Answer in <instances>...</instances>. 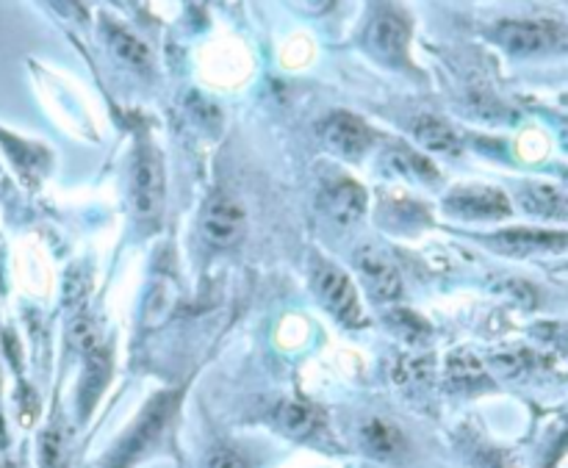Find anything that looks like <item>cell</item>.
<instances>
[{
  "label": "cell",
  "mask_w": 568,
  "mask_h": 468,
  "mask_svg": "<svg viewBox=\"0 0 568 468\" xmlns=\"http://www.w3.org/2000/svg\"><path fill=\"white\" fill-rule=\"evenodd\" d=\"M130 205L136 220L156 222L164 205V164L152 141L141 139L130 161Z\"/></svg>",
  "instance_id": "cell-1"
},
{
  "label": "cell",
  "mask_w": 568,
  "mask_h": 468,
  "mask_svg": "<svg viewBox=\"0 0 568 468\" xmlns=\"http://www.w3.org/2000/svg\"><path fill=\"white\" fill-rule=\"evenodd\" d=\"M491 40L507 53L516 56H533V53L555 51L566 45L568 34L557 20L529 18V20H502L491 29Z\"/></svg>",
  "instance_id": "cell-2"
},
{
  "label": "cell",
  "mask_w": 568,
  "mask_h": 468,
  "mask_svg": "<svg viewBox=\"0 0 568 468\" xmlns=\"http://www.w3.org/2000/svg\"><path fill=\"white\" fill-rule=\"evenodd\" d=\"M366 47L375 59L383 64L400 67L408 62V47H411V20L397 9H377L369 20L364 34Z\"/></svg>",
  "instance_id": "cell-3"
},
{
  "label": "cell",
  "mask_w": 568,
  "mask_h": 468,
  "mask_svg": "<svg viewBox=\"0 0 568 468\" xmlns=\"http://www.w3.org/2000/svg\"><path fill=\"white\" fill-rule=\"evenodd\" d=\"M314 286L316 291H319L325 308L330 310L338 322L347 325V328H360V325L366 322V313H364V305H360L358 291H355L353 280H349L338 266L333 264L316 266Z\"/></svg>",
  "instance_id": "cell-4"
},
{
  "label": "cell",
  "mask_w": 568,
  "mask_h": 468,
  "mask_svg": "<svg viewBox=\"0 0 568 468\" xmlns=\"http://www.w3.org/2000/svg\"><path fill=\"white\" fill-rule=\"evenodd\" d=\"M175 405H178L175 396H158V400L147 407L145 416L136 422V427L130 429V435H125L123 444L117 446L112 468H125L128 462H134L136 457L145 455V451L164 435L169 418L175 416Z\"/></svg>",
  "instance_id": "cell-5"
},
{
  "label": "cell",
  "mask_w": 568,
  "mask_h": 468,
  "mask_svg": "<svg viewBox=\"0 0 568 468\" xmlns=\"http://www.w3.org/2000/svg\"><path fill=\"white\" fill-rule=\"evenodd\" d=\"M322 139L330 147L333 152L344 156V159H360L375 145V130L358 117V114L349 111H333L330 117L322 123L319 128Z\"/></svg>",
  "instance_id": "cell-6"
},
{
  "label": "cell",
  "mask_w": 568,
  "mask_h": 468,
  "mask_svg": "<svg viewBox=\"0 0 568 468\" xmlns=\"http://www.w3.org/2000/svg\"><path fill=\"white\" fill-rule=\"evenodd\" d=\"M248 231L244 209L231 198H214L203 211V236L211 247L231 249L236 247Z\"/></svg>",
  "instance_id": "cell-7"
},
{
  "label": "cell",
  "mask_w": 568,
  "mask_h": 468,
  "mask_svg": "<svg viewBox=\"0 0 568 468\" xmlns=\"http://www.w3.org/2000/svg\"><path fill=\"white\" fill-rule=\"evenodd\" d=\"M444 209L446 214L461 220H502L511 216V200L499 189L463 187L444 200Z\"/></svg>",
  "instance_id": "cell-8"
},
{
  "label": "cell",
  "mask_w": 568,
  "mask_h": 468,
  "mask_svg": "<svg viewBox=\"0 0 568 468\" xmlns=\"http://www.w3.org/2000/svg\"><path fill=\"white\" fill-rule=\"evenodd\" d=\"M485 242L505 255H535L560 253L568 249L566 231H540V227H507V231L485 236Z\"/></svg>",
  "instance_id": "cell-9"
},
{
  "label": "cell",
  "mask_w": 568,
  "mask_h": 468,
  "mask_svg": "<svg viewBox=\"0 0 568 468\" xmlns=\"http://www.w3.org/2000/svg\"><path fill=\"white\" fill-rule=\"evenodd\" d=\"M355 260H358V272L366 280V286H369L371 297L380 299V302H395V299H400L402 277L389 258H383L375 249H358Z\"/></svg>",
  "instance_id": "cell-10"
},
{
  "label": "cell",
  "mask_w": 568,
  "mask_h": 468,
  "mask_svg": "<svg viewBox=\"0 0 568 468\" xmlns=\"http://www.w3.org/2000/svg\"><path fill=\"white\" fill-rule=\"evenodd\" d=\"M322 209L338 225H353L366 211V192L349 178H336L322 192Z\"/></svg>",
  "instance_id": "cell-11"
},
{
  "label": "cell",
  "mask_w": 568,
  "mask_h": 468,
  "mask_svg": "<svg viewBox=\"0 0 568 468\" xmlns=\"http://www.w3.org/2000/svg\"><path fill=\"white\" fill-rule=\"evenodd\" d=\"M518 203L527 214L540 220H568V192L551 183H527L518 194Z\"/></svg>",
  "instance_id": "cell-12"
},
{
  "label": "cell",
  "mask_w": 568,
  "mask_h": 468,
  "mask_svg": "<svg viewBox=\"0 0 568 468\" xmlns=\"http://www.w3.org/2000/svg\"><path fill=\"white\" fill-rule=\"evenodd\" d=\"M413 136H417V141L424 150L441 152V156H457V152L463 150V141L461 136L455 134V128H452L450 123H444V119L433 117V114L417 117V123H413Z\"/></svg>",
  "instance_id": "cell-13"
},
{
  "label": "cell",
  "mask_w": 568,
  "mask_h": 468,
  "mask_svg": "<svg viewBox=\"0 0 568 468\" xmlns=\"http://www.w3.org/2000/svg\"><path fill=\"white\" fill-rule=\"evenodd\" d=\"M275 422L277 427L286 435H292V438H311V435H316L322 429L325 416H322L319 407L308 405V402L292 400L283 402V405L277 407Z\"/></svg>",
  "instance_id": "cell-14"
},
{
  "label": "cell",
  "mask_w": 568,
  "mask_h": 468,
  "mask_svg": "<svg viewBox=\"0 0 568 468\" xmlns=\"http://www.w3.org/2000/svg\"><path fill=\"white\" fill-rule=\"evenodd\" d=\"M383 164L389 172H397L402 178H411V181L419 183H435L439 181V170L430 159H424L422 152L411 150L406 145H395L386 150Z\"/></svg>",
  "instance_id": "cell-15"
},
{
  "label": "cell",
  "mask_w": 568,
  "mask_h": 468,
  "mask_svg": "<svg viewBox=\"0 0 568 468\" xmlns=\"http://www.w3.org/2000/svg\"><path fill=\"white\" fill-rule=\"evenodd\" d=\"M360 440H364L366 451L380 460H395L406 451V435L395 427V424L383 422V418H371L360 427Z\"/></svg>",
  "instance_id": "cell-16"
},
{
  "label": "cell",
  "mask_w": 568,
  "mask_h": 468,
  "mask_svg": "<svg viewBox=\"0 0 568 468\" xmlns=\"http://www.w3.org/2000/svg\"><path fill=\"white\" fill-rule=\"evenodd\" d=\"M103 31H106L108 45H112L114 56H117L119 62H125L128 67H134V70H141V73L150 70L152 53H150V47L139 40V36L130 34L128 29H123V25H117V23H103Z\"/></svg>",
  "instance_id": "cell-17"
},
{
  "label": "cell",
  "mask_w": 568,
  "mask_h": 468,
  "mask_svg": "<svg viewBox=\"0 0 568 468\" xmlns=\"http://www.w3.org/2000/svg\"><path fill=\"white\" fill-rule=\"evenodd\" d=\"M446 372H450V380L461 389H474V385L485 383L483 363L466 350H457L450 355V363H446Z\"/></svg>",
  "instance_id": "cell-18"
},
{
  "label": "cell",
  "mask_w": 568,
  "mask_h": 468,
  "mask_svg": "<svg viewBox=\"0 0 568 468\" xmlns=\"http://www.w3.org/2000/svg\"><path fill=\"white\" fill-rule=\"evenodd\" d=\"M389 322L395 325L397 333H402L406 339H411V341H419L422 336H428V325H424L417 313H411V310H406V308L391 310Z\"/></svg>",
  "instance_id": "cell-19"
},
{
  "label": "cell",
  "mask_w": 568,
  "mask_h": 468,
  "mask_svg": "<svg viewBox=\"0 0 568 468\" xmlns=\"http://www.w3.org/2000/svg\"><path fill=\"white\" fill-rule=\"evenodd\" d=\"M40 462L42 468H67L64 466V444L59 433H45L40 444Z\"/></svg>",
  "instance_id": "cell-20"
},
{
  "label": "cell",
  "mask_w": 568,
  "mask_h": 468,
  "mask_svg": "<svg viewBox=\"0 0 568 468\" xmlns=\"http://www.w3.org/2000/svg\"><path fill=\"white\" fill-rule=\"evenodd\" d=\"M535 336H538L544 344H549L551 350L566 352L568 355V325H538Z\"/></svg>",
  "instance_id": "cell-21"
},
{
  "label": "cell",
  "mask_w": 568,
  "mask_h": 468,
  "mask_svg": "<svg viewBox=\"0 0 568 468\" xmlns=\"http://www.w3.org/2000/svg\"><path fill=\"white\" fill-rule=\"evenodd\" d=\"M209 468H248L244 457L231 446H220L209 455Z\"/></svg>",
  "instance_id": "cell-22"
},
{
  "label": "cell",
  "mask_w": 568,
  "mask_h": 468,
  "mask_svg": "<svg viewBox=\"0 0 568 468\" xmlns=\"http://www.w3.org/2000/svg\"><path fill=\"white\" fill-rule=\"evenodd\" d=\"M560 141H562V147H566V150H568V123L560 128Z\"/></svg>",
  "instance_id": "cell-23"
},
{
  "label": "cell",
  "mask_w": 568,
  "mask_h": 468,
  "mask_svg": "<svg viewBox=\"0 0 568 468\" xmlns=\"http://www.w3.org/2000/svg\"><path fill=\"white\" fill-rule=\"evenodd\" d=\"M64 3H67V7H73V9H81V0H64Z\"/></svg>",
  "instance_id": "cell-24"
},
{
  "label": "cell",
  "mask_w": 568,
  "mask_h": 468,
  "mask_svg": "<svg viewBox=\"0 0 568 468\" xmlns=\"http://www.w3.org/2000/svg\"><path fill=\"white\" fill-rule=\"evenodd\" d=\"M562 178H566V183H568V170H562Z\"/></svg>",
  "instance_id": "cell-25"
}]
</instances>
